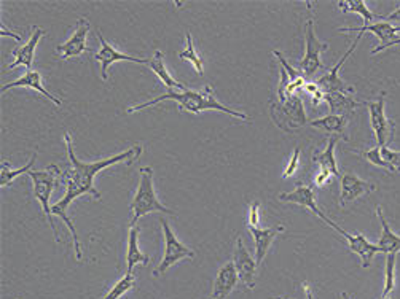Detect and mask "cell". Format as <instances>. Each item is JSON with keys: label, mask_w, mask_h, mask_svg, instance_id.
I'll list each match as a JSON object with an SVG mask.
<instances>
[{"label": "cell", "mask_w": 400, "mask_h": 299, "mask_svg": "<svg viewBox=\"0 0 400 299\" xmlns=\"http://www.w3.org/2000/svg\"><path fill=\"white\" fill-rule=\"evenodd\" d=\"M64 142H65V148H67V158L70 163V168L63 172L61 180L65 185V192L64 196L61 197V201H58L56 204L51 205V210H53V215L59 217L61 220L67 226L70 234H72V241H74V251H75V258L77 261L83 260V254H82V244H80V237L77 234L75 224L72 222V218L67 215V210L70 207V204L75 201L77 197L90 195L91 197H94L96 201H101V192L96 190L94 187V178L96 175L102 172L104 169L110 168L117 163H126V165H131L136 161H139L141 155L144 153V147L142 145H134L128 150H124L121 153H118L115 156H110L107 159H99V161H93V163H85L80 161L75 156L74 151V143H72V136L69 132L64 134Z\"/></svg>", "instance_id": "1"}, {"label": "cell", "mask_w": 400, "mask_h": 299, "mask_svg": "<svg viewBox=\"0 0 400 299\" xmlns=\"http://www.w3.org/2000/svg\"><path fill=\"white\" fill-rule=\"evenodd\" d=\"M165 101H173V102L179 105L182 110H187L190 113H196V115H198V113H201V112L215 110V112L227 113V115L233 116V118H238V119H241V121H246V119H249L246 113H241L238 110H232V109L225 107V105L222 102H219L217 97H215L212 85H206L201 91H193V89H187L183 92L169 91V92H166V94L152 99V101H147V102L139 104V105H133V107L128 109V113H136V112L146 110L148 107H153V105L160 104V102H165Z\"/></svg>", "instance_id": "2"}, {"label": "cell", "mask_w": 400, "mask_h": 299, "mask_svg": "<svg viewBox=\"0 0 400 299\" xmlns=\"http://www.w3.org/2000/svg\"><path fill=\"white\" fill-rule=\"evenodd\" d=\"M139 172H141L139 187H137L136 195L133 197V202H131V205H129V212H131L129 226L131 228H134L137 222H139L142 217L153 214V212H161V214L175 217L174 212L171 209H168L166 205H163L160 202L158 196H156L155 183H153V169L141 168Z\"/></svg>", "instance_id": "3"}, {"label": "cell", "mask_w": 400, "mask_h": 299, "mask_svg": "<svg viewBox=\"0 0 400 299\" xmlns=\"http://www.w3.org/2000/svg\"><path fill=\"white\" fill-rule=\"evenodd\" d=\"M28 175L32 180V195H34V197L38 202H40L45 218H47L50 228H51V231H53V237L56 239V242H59L58 229L53 222L55 215H53V210H51V205H50V197H51V192H53V190L56 187L58 178H61L63 172L58 168V165L50 164L45 170H31Z\"/></svg>", "instance_id": "4"}, {"label": "cell", "mask_w": 400, "mask_h": 299, "mask_svg": "<svg viewBox=\"0 0 400 299\" xmlns=\"http://www.w3.org/2000/svg\"><path fill=\"white\" fill-rule=\"evenodd\" d=\"M308 6V19L305 23V53L300 59L298 67L303 72V75L313 77L316 72L325 69V64L320 59V55L329 50V43L320 42L314 32V16H313V4L306 2Z\"/></svg>", "instance_id": "5"}, {"label": "cell", "mask_w": 400, "mask_h": 299, "mask_svg": "<svg viewBox=\"0 0 400 299\" xmlns=\"http://www.w3.org/2000/svg\"><path fill=\"white\" fill-rule=\"evenodd\" d=\"M271 118L279 129L293 132L308 124L303 101L298 94L287 97L284 102L271 101Z\"/></svg>", "instance_id": "6"}, {"label": "cell", "mask_w": 400, "mask_h": 299, "mask_svg": "<svg viewBox=\"0 0 400 299\" xmlns=\"http://www.w3.org/2000/svg\"><path fill=\"white\" fill-rule=\"evenodd\" d=\"M160 223L163 228V236H165V255H163V260L153 271L155 277L163 276L169 268H173V266H175L180 260H195L196 256L195 250L188 249L187 245H183L179 239H177L174 231L171 229V224L168 223L166 218H160Z\"/></svg>", "instance_id": "7"}, {"label": "cell", "mask_w": 400, "mask_h": 299, "mask_svg": "<svg viewBox=\"0 0 400 299\" xmlns=\"http://www.w3.org/2000/svg\"><path fill=\"white\" fill-rule=\"evenodd\" d=\"M364 105L369 107L370 124L373 137L377 141V147H386V145H389L392 134H394V123L386 115V92L382 91L375 101L364 102Z\"/></svg>", "instance_id": "8"}, {"label": "cell", "mask_w": 400, "mask_h": 299, "mask_svg": "<svg viewBox=\"0 0 400 299\" xmlns=\"http://www.w3.org/2000/svg\"><path fill=\"white\" fill-rule=\"evenodd\" d=\"M96 36H97V40H99V43H101V48H99V51L94 53V59L101 64V77H102L104 82H107V80H109V69H110V65H114L115 62L128 61V62L148 65L150 59L134 58V56L124 55V53L118 51L114 45H110L107 40L102 37L101 31H97Z\"/></svg>", "instance_id": "9"}, {"label": "cell", "mask_w": 400, "mask_h": 299, "mask_svg": "<svg viewBox=\"0 0 400 299\" xmlns=\"http://www.w3.org/2000/svg\"><path fill=\"white\" fill-rule=\"evenodd\" d=\"M327 224H329L332 229H335L340 236L345 237V241L347 242V247H350V251L356 254L360 258V261H362L360 263L362 268H369V266L372 264L373 256H375L377 254H382L378 245L367 241V237L364 234H360V232H357V234H350L347 231L340 228L335 222H332L330 218L327 220Z\"/></svg>", "instance_id": "10"}, {"label": "cell", "mask_w": 400, "mask_h": 299, "mask_svg": "<svg viewBox=\"0 0 400 299\" xmlns=\"http://www.w3.org/2000/svg\"><path fill=\"white\" fill-rule=\"evenodd\" d=\"M91 29V24L87 18H80L77 21V26L72 36L69 37V40L63 45L56 46V53L59 55V58L63 61H67V59L72 58H78L82 56L83 53L88 51V45H87V38H88V32Z\"/></svg>", "instance_id": "11"}, {"label": "cell", "mask_w": 400, "mask_h": 299, "mask_svg": "<svg viewBox=\"0 0 400 299\" xmlns=\"http://www.w3.org/2000/svg\"><path fill=\"white\" fill-rule=\"evenodd\" d=\"M360 38H362L360 36H357L356 38H354L351 48L345 53V55L342 56V59H340L335 67H332L329 72H327V74H324L323 77L318 80L316 85L319 86V89H323L324 92H343V94H351V96L354 94V91H356V89H354V86L347 85L346 82H343L342 78H340V69L343 67V64L346 62V59L352 55L354 50H356V46H357Z\"/></svg>", "instance_id": "12"}, {"label": "cell", "mask_w": 400, "mask_h": 299, "mask_svg": "<svg viewBox=\"0 0 400 299\" xmlns=\"http://www.w3.org/2000/svg\"><path fill=\"white\" fill-rule=\"evenodd\" d=\"M338 32H342V34H352V32H357V36L362 37L365 32H370V34L377 36L379 40V45L377 48H373L372 55H378V53H382L384 50V46L394 42L397 38V36L400 34V26H392L391 23H373V24H367L362 26V28H340Z\"/></svg>", "instance_id": "13"}, {"label": "cell", "mask_w": 400, "mask_h": 299, "mask_svg": "<svg viewBox=\"0 0 400 299\" xmlns=\"http://www.w3.org/2000/svg\"><path fill=\"white\" fill-rule=\"evenodd\" d=\"M278 197H279V201H283V202H292V204L300 205V207H305L308 210H311L314 215L319 217L320 220L325 222V223H327V220H329V217H327L324 212L318 207L316 191H314L311 185L297 183V188H295L293 191L281 192Z\"/></svg>", "instance_id": "14"}, {"label": "cell", "mask_w": 400, "mask_h": 299, "mask_svg": "<svg viewBox=\"0 0 400 299\" xmlns=\"http://www.w3.org/2000/svg\"><path fill=\"white\" fill-rule=\"evenodd\" d=\"M340 187H342V192H340V205L345 207L346 204L354 202L359 197L369 196L370 192L377 191V187L373 183H369L362 180V178L357 177L352 172H346L342 175V180H340Z\"/></svg>", "instance_id": "15"}, {"label": "cell", "mask_w": 400, "mask_h": 299, "mask_svg": "<svg viewBox=\"0 0 400 299\" xmlns=\"http://www.w3.org/2000/svg\"><path fill=\"white\" fill-rule=\"evenodd\" d=\"M234 269L238 272L239 281L242 282L246 288L254 290L255 288V269H257V261L252 255L246 250L242 239H236V249H234Z\"/></svg>", "instance_id": "16"}, {"label": "cell", "mask_w": 400, "mask_h": 299, "mask_svg": "<svg viewBox=\"0 0 400 299\" xmlns=\"http://www.w3.org/2000/svg\"><path fill=\"white\" fill-rule=\"evenodd\" d=\"M45 36H47V31H43L40 28H37V26H34L28 42L21 46H16V48L11 51V56L15 58V61L9 65V69H15V67H18V65H24V67H28V70H31L32 64H34L37 45L40 43V40Z\"/></svg>", "instance_id": "17"}, {"label": "cell", "mask_w": 400, "mask_h": 299, "mask_svg": "<svg viewBox=\"0 0 400 299\" xmlns=\"http://www.w3.org/2000/svg\"><path fill=\"white\" fill-rule=\"evenodd\" d=\"M238 272L234 269L233 263H227L219 269L217 276L212 285V293L209 295V299H227V296L232 293L238 285Z\"/></svg>", "instance_id": "18"}, {"label": "cell", "mask_w": 400, "mask_h": 299, "mask_svg": "<svg viewBox=\"0 0 400 299\" xmlns=\"http://www.w3.org/2000/svg\"><path fill=\"white\" fill-rule=\"evenodd\" d=\"M13 88H31V89H36L37 92H40V94H43V97H47L48 101H51L55 105H58V107H61V104H63L61 99L55 97L50 91H47V88H45V85H43V80H42L40 72H37V70H32L31 69V70L26 72V74L21 78H18V80H15V82H11V83H5L2 86V92L9 91V89H13Z\"/></svg>", "instance_id": "19"}, {"label": "cell", "mask_w": 400, "mask_h": 299, "mask_svg": "<svg viewBox=\"0 0 400 299\" xmlns=\"http://www.w3.org/2000/svg\"><path fill=\"white\" fill-rule=\"evenodd\" d=\"M247 229L251 232L254 237L255 244V261L260 264L265 260V256L268 251H270L271 244L274 242V239L278 237V234L284 231V226H276V228H255V226H249Z\"/></svg>", "instance_id": "20"}, {"label": "cell", "mask_w": 400, "mask_h": 299, "mask_svg": "<svg viewBox=\"0 0 400 299\" xmlns=\"http://www.w3.org/2000/svg\"><path fill=\"white\" fill-rule=\"evenodd\" d=\"M347 118L342 116V115H327L323 118H318V119H313L310 121V124L313 128L320 129L325 134H329L330 137H335V138H342V141L347 142L350 141V136H347L346 128H347Z\"/></svg>", "instance_id": "21"}, {"label": "cell", "mask_w": 400, "mask_h": 299, "mask_svg": "<svg viewBox=\"0 0 400 299\" xmlns=\"http://www.w3.org/2000/svg\"><path fill=\"white\" fill-rule=\"evenodd\" d=\"M377 217H378L379 223H382V236H379L378 244H377L379 247V251H382V254H386V255L399 254V251H400V236L397 234V232L391 229V226L384 217V212H383L382 205H377Z\"/></svg>", "instance_id": "22"}, {"label": "cell", "mask_w": 400, "mask_h": 299, "mask_svg": "<svg viewBox=\"0 0 400 299\" xmlns=\"http://www.w3.org/2000/svg\"><path fill=\"white\" fill-rule=\"evenodd\" d=\"M148 67L152 69L153 74H155L156 77H158L163 83H165V86H168L169 91H179V92H183V91L190 89L187 85L179 83V82H177V80L173 78L171 72H169V70L166 69V65H165V56H163V53H161L160 50L155 51L153 58L150 59V62H148Z\"/></svg>", "instance_id": "23"}, {"label": "cell", "mask_w": 400, "mask_h": 299, "mask_svg": "<svg viewBox=\"0 0 400 299\" xmlns=\"http://www.w3.org/2000/svg\"><path fill=\"white\" fill-rule=\"evenodd\" d=\"M324 101L329 104L332 115L346 116V113L354 112L364 102H359L351 94H343V92H325Z\"/></svg>", "instance_id": "24"}, {"label": "cell", "mask_w": 400, "mask_h": 299, "mask_svg": "<svg viewBox=\"0 0 400 299\" xmlns=\"http://www.w3.org/2000/svg\"><path fill=\"white\" fill-rule=\"evenodd\" d=\"M337 141L338 138H335V137H329V141H327V147L323 151L314 153V156H313V161L319 165L320 170L330 172L333 177H340V170H338V164H337V158H335Z\"/></svg>", "instance_id": "25"}, {"label": "cell", "mask_w": 400, "mask_h": 299, "mask_svg": "<svg viewBox=\"0 0 400 299\" xmlns=\"http://www.w3.org/2000/svg\"><path fill=\"white\" fill-rule=\"evenodd\" d=\"M137 237H139V229L137 226L129 229L128 236V251H126V272H133L137 264H148L150 258L147 255H144L139 250V244H137Z\"/></svg>", "instance_id": "26"}, {"label": "cell", "mask_w": 400, "mask_h": 299, "mask_svg": "<svg viewBox=\"0 0 400 299\" xmlns=\"http://www.w3.org/2000/svg\"><path fill=\"white\" fill-rule=\"evenodd\" d=\"M38 156V153L34 151L32 153V156L28 163H26V165H23V168H19V169H11L10 168V163L9 161H2V170H0V187L2 188H6V187H10V185L13 183V180H15L16 177L19 175H23V174H29V172L32 170V168H34V164H36V159Z\"/></svg>", "instance_id": "27"}, {"label": "cell", "mask_w": 400, "mask_h": 299, "mask_svg": "<svg viewBox=\"0 0 400 299\" xmlns=\"http://www.w3.org/2000/svg\"><path fill=\"white\" fill-rule=\"evenodd\" d=\"M337 6L340 9V11L343 13H356L360 18H362L364 26L370 24V21L373 19H378V15H375L364 0H340L337 4Z\"/></svg>", "instance_id": "28"}, {"label": "cell", "mask_w": 400, "mask_h": 299, "mask_svg": "<svg viewBox=\"0 0 400 299\" xmlns=\"http://www.w3.org/2000/svg\"><path fill=\"white\" fill-rule=\"evenodd\" d=\"M185 42H187V46H185V50L179 53V59H182V61L192 62L193 67L196 69V72H198V75L201 77L202 74H205V62H202V59L200 58V55L195 50L193 38H192V34H190V32H187Z\"/></svg>", "instance_id": "29"}, {"label": "cell", "mask_w": 400, "mask_h": 299, "mask_svg": "<svg viewBox=\"0 0 400 299\" xmlns=\"http://www.w3.org/2000/svg\"><path fill=\"white\" fill-rule=\"evenodd\" d=\"M134 287H136V276L133 272H126V274L123 276V278H120V281L109 290V293L106 296H102L101 299H120Z\"/></svg>", "instance_id": "30"}, {"label": "cell", "mask_w": 400, "mask_h": 299, "mask_svg": "<svg viewBox=\"0 0 400 299\" xmlns=\"http://www.w3.org/2000/svg\"><path fill=\"white\" fill-rule=\"evenodd\" d=\"M352 153H357V155L364 156V158L367 159V161H369V163H370V164H373V165H378V168L389 170V172H392V174H397L396 169L392 168L391 164H388V163H386L384 159H383V156H382V148H379V147H373V148H372V150H369V151L352 150Z\"/></svg>", "instance_id": "31"}, {"label": "cell", "mask_w": 400, "mask_h": 299, "mask_svg": "<svg viewBox=\"0 0 400 299\" xmlns=\"http://www.w3.org/2000/svg\"><path fill=\"white\" fill-rule=\"evenodd\" d=\"M386 281H384V290H383V298L388 296L396 287V261H397V254H389L386 255Z\"/></svg>", "instance_id": "32"}, {"label": "cell", "mask_w": 400, "mask_h": 299, "mask_svg": "<svg viewBox=\"0 0 400 299\" xmlns=\"http://www.w3.org/2000/svg\"><path fill=\"white\" fill-rule=\"evenodd\" d=\"M273 55L278 58V61H279V64H281V67H283V69H284V70L287 72L288 78H291V83H295V82H297V80H300L301 77H303V75H301V74H300V72H298V70H295V69L292 67V65H291V64H288V62L286 61L284 56H283V55H281V53H279L278 50H274V51H273Z\"/></svg>", "instance_id": "33"}, {"label": "cell", "mask_w": 400, "mask_h": 299, "mask_svg": "<svg viewBox=\"0 0 400 299\" xmlns=\"http://www.w3.org/2000/svg\"><path fill=\"white\" fill-rule=\"evenodd\" d=\"M382 156L386 163L391 164L392 168L396 169V172H400V151L391 150L388 145H386V147H382Z\"/></svg>", "instance_id": "34"}, {"label": "cell", "mask_w": 400, "mask_h": 299, "mask_svg": "<svg viewBox=\"0 0 400 299\" xmlns=\"http://www.w3.org/2000/svg\"><path fill=\"white\" fill-rule=\"evenodd\" d=\"M300 153H301L300 148L293 150L291 159H288V164L286 165V169H284L283 178H291L295 174V172L298 170V168H300Z\"/></svg>", "instance_id": "35"}, {"label": "cell", "mask_w": 400, "mask_h": 299, "mask_svg": "<svg viewBox=\"0 0 400 299\" xmlns=\"http://www.w3.org/2000/svg\"><path fill=\"white\" fill-rule=\"evenodd\" d=\"M259 209H260V204L255 201L251 204V207H249V218H247V222H249V226H255V228H259V222H260V218H259Z\"/></svg>", "instance_id": "36"}, {"label": "cell", "mask_w": 400, "mask_h": 299, "mask_svg": "<svg viewBox=\"0 0 400 299\" xmlns=\"http://www.w3.org/2000/svg\"><path fill=\"white\" fill-rule=\"evenodd\" d=\"M332 177H333V175L330 174V172L320 170L319 174L316 175V178H314V185H316L318 188H323V187H325V185L332 180Z\"/></svg>", "instance_id": "37"}, {"label": "cell", "mask_w": 400, "mask_h": 299, "mask_svg": "<svg viewBox=\"0 0 400 299\" xmlns=\"http://www.w3.org/2000/svg\"><path fill=\"white\" fill-rule=\"evenodd\" d=\"M378 19H384L386 23H388V21H397V23H400V6H397V9L392 11V13H389V15L378 16Z\"/></svg>", "instance_id": "38"}, {"label": "cell", "mask_w": 400, "mask_h": 299, "mask_svg": "<svg viewBox=\"0 0 400 299\" xmlns=\"http://www.w3.org/2000/svg\"><path fill=\"white\" fill-rule=\"evenodd\" d=\"M324 96H325V92L323 89H319L318 92H314V94L311 96L313 107H319V104L324 102Z\"/></svg>", "instance_id": "39"}, {"label": "cell", "mask_w": 400, "mask_h": 299, "mask_svg": "<svg viewBox=\"0 0 400 299\" xmlns=\"http://www.w3.org/2000/svg\"><path fill=\"white\" fill-rule=\"evenodd\" d=\"M303 89L308 92V94L313 96L314 92H318L319 91V86L316 83H310V82H306V85L303 86Z\"/></svg>", "instance_id": "40"}, {"label": "cell", "mask_w": 400, "mask_h": 299, "mask_svg": "<svg viewBox=\"0 0 400 299\" xmlns=\"http://www.w3.org/2000/svg\"><path fill=\"white\" fill-rule=\"evenodd\" d=\"M0 36H9V37H13L15 40H18V42H21V40H23V37H21V36L13 34V32H10L9 29H5L4 26H2V29H0Z\"/></svg>", "instance_id": "41"}, {"label": "cell", "mask_w": 400, "mask_h": 299, "mask_svg": "<svg viewBox=\"0 0 400 299\" xmlns=\"http://www.w3.org/2000/svg\"><path fill=\"white\" fill-rule=\"evenodd\" d=\"M303 288H305L306 299H314V298H313V290L310 288V285H308V283H303Z\"/></svg>", "instance_id": "42"}, {"label": "cell", "mask_w": 400, "mask_h": 299, "mask_svg": "<svg viewBox=\"0 0 400 299\" xmlns=\"http://www.w3.org/2000/svg\"><path fill=\"white\" fill-rule=\"evenodd\" d=\"M397 45H400V37H397V38L394 40V42H391V43L386 45L384 50H386V48H391V46H397Z\"/></svg>", "instance_id": "43"}, {"label": "cell", "mask_w": 400, "mask_h": 299, "mask_svg": "<svg viewBox=\"0 0 400 299\" xmlns=\"http://www.w3.org/2000/svg\"><path fill=\"white\" fill-rule=\"evenodd\" d=\"M342 296H343V299H352L347 293H342Z\"/></svg>", "instance_id": "44"}, {"label": "cell", "mask_w": 400, "mask_h": 299, "mask_svg": "<svg viewBox=\"0 0 400 299\" xmlns=\"http://www.w3.org/2000/svg\"><path fill=\"white\" fill-rule=\"evenodd\" d=\"M383 299H391V298H389V296H384V298H383Z\"/></svg>", "instance_id": "45"}, {"label": "cell", "mask_w": 400, "mask_h": 299, "mask_svg": "<svg viewBox=\"0 0 400 299\" xmlns=\"http://www.w3.org/2000/svg\"><path fill=\"white\" fill-rule=\"evenodd\" d=\"M276 299H283V298H276Z\"/></svg>", "instance_id": "46"}]
</instances>
